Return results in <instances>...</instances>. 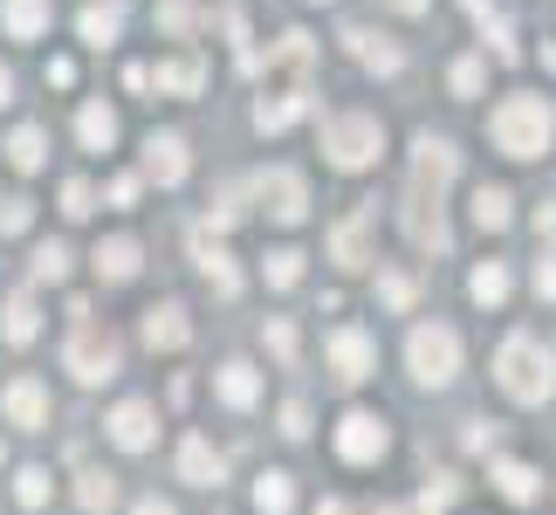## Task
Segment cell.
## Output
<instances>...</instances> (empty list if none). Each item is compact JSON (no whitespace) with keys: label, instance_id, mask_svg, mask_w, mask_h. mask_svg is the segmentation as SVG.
Segmentation results:
<instances>
[{"label":"cell","instance_id":"obj_1","mask_svg":"<svg viewBox=\"0 0 556 515\" xmlns=\"http://www.w3.org/2000/svg\"><path fill=\"white\" fill-rule=\"evenodd\" d=\"M454 165L460 152L446 138H419L413 145V179H405V206H399V227H405V241L413 248H446V213H440V192L446 179H454Z\"/></svg>","mask_w":556,"mask_h":515},{"label":"cell","instance_id":"obj_2","mask_svg":"<svg viewBox=\"0 0 556 515\" xmlns=\"http://www.w3.org/2000/svg\"><path fill=\"white\" fill-rule=\"evenodd\" d=\"M495 378H502V392L516 399V405H543L556 392V357H549V343H536L529 330H516L495 351Z\"/></svg>","mask_w":556,"mask_h":515},{"label":"cell","instance_id":"obj_3","mask_svg":"<svg viewBox=\"0 0 556 515\" xmlns=\"http://www.w3.org/2000/svg\"><path fill=\"white\" fill-rule=\"evenodd\" d=\"M488 138H495V152H508V159H536L556 138V111L543 97H502L495 111H488Z\"/></svg>","mask_w":556,"mask_h":515},{"label":"cell","instance_id":"obj_4","mask_svg":"<svg viewBox=\"0 0 556 515\" xmlns=\"http://www.w3.org/2000/svg\"><path fill=\"white\" fill-rule=\"evenodd\" d=\"M76 316V330H70V343H62V364L83 378V385H103V378H117V337L90 316V303H76L70 310Z\"/></svg>","mask_w":556,"mask_h":515},{"label":"cell","instance_id":"obj_5","mask_svg":"<svg viewBox=\"0 0 556 515\" xmlns=\"http://www.w3.org/2000/svg\"><path fill=\"white\" fill-rule=\"evenodd\" d=\"M324 152H330V165H344V172L371 165V159L384 152L378 117H365V111H330V117H324Z\"/></svg>","mask_w":556,"mask_h":515},{"label":"cell","instance_id":"obj_6","mask_svg":"<svg viewBox=\"0 0 556 515\" xmlns=\"http://www.w3.org/2000/svg\"><path fill=\"white\" fill-rule=\"evenodd\" d=\"M405 364H413V378L419 385H454V372H460V337L446 330V324H419L413 337H405Z\"/></svg>","mask_w":556,"mask_h":515},{"label":"cell","instance_id":"obj_7","mask_svg":"<svg viewBox=\"0 0 556 515\" xmlns=\"http://www.w3.org/2000/svg\"><path fill=\"white\" fill-rule=\"evenodd\" d=\"M248 192L262 200L268 221H282V227H295V221L309 213V186H303V172H262V179H254Z\"/></svg>","mask_w":556,"mask_h":515},{"label":"cell","instance_id":"obj_8","mask_svg":"<svg viewBox=\"0 0 556 515\" xmlns=\"http://www.w3.org/2000/svg\"><path fill=\"white\" fill-rule=\"evenodd\" d=\"M384 447H392V434H384L378 413H344V419H337V454H344L351 467H371Z\"/></svg>","mask_w":556,"mask_h":515},{"label":"cell","instance_id":"obj_9","mask_svg":"<svg viewBox=\"0 0 556 515\" xmlns=\"http://www.w3.org/2000/svg\"><path fill=\"white\" fill-rule=\"evenodd\" d=\"M103 426H111V440L124 447V454H144V447L159 440V413H152L144 399H124V405H117V413L103 419Z\"/></svg>","mask_w":556,"mask_h":515},{"label":"cell","instance_id":"obj_10","mask_svg":"<svg viewBox=\"0 0 556 515\" xmlns=\"http://www.w3.org/2000/svg\"><path fill=\"white\" fill-rule=\"evenodd\" d=\"M303 111H309V83H268V97L254 103V124L262 131H289Z\"/></svg>","mask_w":556,"mask_h":515},{"label":"cell","instance_id":"obj_11","mask_svg":"<svg viewBox=\"0 0 556 515\" xmlns=\"http://www.w3.org/2000/svg\"><path fill=\"white\" fill-rule=\"evenodd\" d=\"M330 364H337V378L344 385H357V378H371V364H378V351H371V337L365 330H330Z\"/></svg>","mask_w":556,"mask_h":515},{"label":"cell","instance_id":"obj_12","mask_svg":"<svg viewBox=\"0 0 556 515\" xmlns=\"http://www.w3.org/2000/svg\"><path fill=\"white\" fill-rule=\"evenodd\" d=\"M186 138L179 131H152V138H144V172H152V179L159 186H179L186 179Z\"/></svg>","mask_w":556,"mask_h":515},{"label":"cell","instance_id":"obj_13","mask_svg":"<svg viewBox=\"0 0 556 515\" xmlns=\"http://www.w3.org/2000/svg\"><path fill=\"white\" fill-rule=\"evenodd\" d=\"M144 76H152L165 97H200L206 62H200V55H173V62H159V70H144Z\"/></svg>","mask_w":556,"mask_h":515},{"label":"cell","instance_id":"obj_14","mask_svg":"<svg viewBox=\"0 0 556 515\" xmlns=\"http://www.w3.org/2000/svg\"><path fill=\"white\" fill-rule=\"evenodd\" d=\"M0 405H8V419H14V426H28V434H35L41 419H49V392H41L35 378H14L8 392H0Z\"/></svg>","mask_w":556,"mask_h":515},{"label":"cell","instance_id":"obj_15","mask_svg":"<svg viewBox=\"0 0 556 515\" xmlns=\"http://www.w3.org/2000/svg\"><path fill=\"white\" fill-rule=\"evenodd\" d=\"M186 337H192V324H186L179 303H159L152 316H144V343H152V351H179Z\"/></svg>","mask_w":556,"mask_h":515},{"label":"cell","instance_id":"obj_16","mask_svg":"<svg viewBox=\"0 0 556 515\" xmlns=\"http://www.w3.org/2000/svg\"><path fill=\"white\" fill-rule=\"evenodd\" d=\"M179 475H186L192 488H213V481H220V454H213L200 434H186V440H179Z\"/></svg>","mask_w":556,"mask_h":515},{"label":"cell","instance_id":"obj_17","mask_svg":"<svg viewBox=\"0 0 556 515\" xmlns=\"http://www.w3.org/2000/svg\"><path fill=\"white\" fill-rule=\"evenodd\" d=\"M344 41H351V55L365 62V70H378V76H399V62H405V55H399L384 35H371V28H351Z\"/></svg>","mask_w":556,"mask_h":515},{"label":"cell","instance_id":"obj_18","mask_svg":"<svg viewBox=\"0 0 556 515\" xmlns=\"http://www.w3.org/2000/svg\"><path fill=\"white\" fill-rule=\"evenodd\" d=\"M76 138L90 145V152H111V145H117V111H111V103H83V111H76Z\"/></svg>","mask_w":556,"mask_h":515},{"label":"cell","instance_id":"obj_19","mask_svg":"<svg viewBox=\"0 0 556 515\" xmlns=\"http://www.w3.org/2000/svg\"><path fill=\"white\" fill-rule=\"evenodd\" d=\"M371 221H378V213L365 206V213H357V221H344V227L330 234V254H337V262H344V268H365V262H371V254H365V234H371Z\"/></svg>","mask_w":556,"mask_h":515},{"label":"cell","instance_id":"obj_20","mask_svg":"<svg viewBox=\"0 0 556 515\" xmlns=\"http://www.w3.org/2000/svg\"><path fill=\"white\" fill-rule=\"evenodd\" d=\"M97 275H103V282H131V275H138V241H131V234H117V241L97 248Z\"/></svg>","mask_w":556,"mask_h":515},{"label":"cell","instance_id":"obj_21","mask_svg":"<svg viewBox=\"0 0 556 515\" xmlns=\"http://www.w3.org/2000/svg\"><path fill=\"white\" fill-rule=\"evenodd\" d=\"M117 28H124V8H117V0H103V8H83V21H76V35L90 41V49L117 41Z\"/></svg>","mask_w":556,"mask_h":515},{"label":"cell","instance_id":"obj_22","mask_svg":"<svg viewBox=\"0 0 556 515\" xmlns=\"http://www.w3.org/2000/svg\"><path fill=\"white\" fill-rule=\"evenodd\" d=\"M467 296H475L481 310H495V303H508V268H502V262H481L475 275H467Z\"/></svg>","mask_w":556,"mask_h":515},{"label":"cell","instance_id":"obj_23","mask_svg":"<svg viewBox=\"0 0 556 515\" xmlns=\"http://www.w3.org/2000/svg\"><path fill=\"white\" fill-rule=\"evenodd\" d=\"M49 28V0H8V35L14 41H35Z\"/></svg>","mask_w":556,"mask_h":515},{"label":"cell","instance_id":"obj_24","mask_svg":"<svg viewBox=\"0 0 556 515\" xmlns=\"http://www.w3.org/2000/svg\"><path fill=\"white\" fill-rule=\"evenodd\" d=\"M0 330H8V343H28L41 330V316H35V296H8V310H0Z\"/></svg>","mask_w":556,"mask_h":515},{"label":"cell","instance_id":"obj_25","mask_svg":"<svg viewBox=\"0 0 556 515\" xmlns=\"http://www.w3.org/2000/svg\"><path fill=\"white\" fill-rule=\"evenodd\" d=\"M213 385H220L227 405H254V399H262V378H254L248 364H220V378H213Z\"/></svg>","mask_w":556,"mask_h":515},{"label":"cell","instance_id":"obj_26","mask_svg":"<svg viewBox=\"0 0 556 515\" xmlns=\"http://www.w3.org/2000/svg\"><path fill=\"white\" fill-rule=\"evenodd\" d=\"M76 502L90 508V515H111V508H117V481L103 475V467H90V475L76 481Z\"/></svg>","mask_w":556,"mask_h":515},{"label":"cell","instance_id":"obj_27","mask_svg":"<svg viewBox=\"0 0 556 515\" xmlns=\"http://www.w3.org/2000/svg\"><path fill=\"white\" fill-rule=\"evenodd\" d=\"M41 152H49V138H41L35 124H21V131L8 138V165H14V172H35V165H41Z\"/></svg>","mask_w":556,"mask_h":515},{"label":"cell","instance_id":"obj_28","mask_svg":"<svg viewBox=\"0 0 556 515\" xmlns=\"http://www.w3.org/2000/svg\"><path fill=\"white\" fill-rule=\"evenodd\" d=\"M475 227H481V234H502V227H508V192H502V186H481V192H475Z\"/></svg>","mask_w":556,"mask_h":515},{"label":"cell","instance_id":"obj_29","mask_svg":"<svg viewBox=\"0 0 556 515\" xmlns=\"http://www.w3.org/2000/svg\"><path fill=\"white\" fill-rule=\"evenodd\" d=\"M254 508H262V515H289L295 508L289 475H262V481H254Z\"/></svg>","mask_w":556,"mask_h":515},{"label":"cell","instance_id":"obj_30","mask_svg":"<svg viewBox=\"0 0 556 515\" xmlns=\"http://www.w3.org/2000/svg\"><path fill=\"white\" fill-rule=\"evenodd\" d=\"M495 488L508 502H536V475H529L522 461H495Z\"/></svg>","mask_w":556,"mask_h":515},{"label":"cell","instance_id":"obj_31","mask_svg":"<svg viewBox=\"0 0 556 515\" xmlns=\"http://www.w3.org/2000/svg\"><path fill=\"white\" fill-rule=\"evenodd\" d=\"M200 268H206V282L220 289V296H233V289H241V275H233V262H227V254L206 241V234H200Z\"/></svg>","mask_w":556,"mask_h":515},{"label":"cell","instance_id":"obj_32","mask_svg":"<svg viewBox=\"0 0 556 515\" xmlns=\"http://www.w3.org/2000/svg\"><path fill=\"white\" fill-rule=\"evenodd\" d=\"M295 282H303V254H295V248H275L268 254V289H295Z\"/></svg>","mask_w":556,"mask_h":515},{"label":"cell","instance_id":"obj_33","mask_svg":"<svg viewBox=\"0 0 556 515\" xmlns=\"http://www.w3.org/2000/svg\"><path fill=\"white\" fill-rule=\"evenodd\" d=\"M481 21V41H488V49H495L502 62H516V35H508V21L495 14V8H488V14H475Z\"/></svg>","mask_w":556,"mask_h":515},{"label":"cell","instance_id":"obj_34","mask_svg":"<svg viewBox=\"0 0 556 515\" xmlns=\"http://www.w3.org/2000/svg\"><path fill=\"white\" fill-rule=\"evenodd\" d=\"M35 275H41V282H62V275H70V248H62V241H41L35 248Z\"/></svg>","mask_w":556,"mask_h":515},{"label":"cell","instance_id":"obj_35","mask_svg":"<svg viewBox=\"0 0 556 515\" xmlns=\"http://www.w3.org/2000/svg\"><path fill=\"white\" fill-rule=\"evenodd\" d=\"M14 495H21V508H41V502H49V475H41V467H21Z\"/></svg>","mask_w":556,"mask_h":515},{"label":"cell","instance_id":"obj_36","mask_svg":"<svg viewBox=\"0 0 556 515\" xmlns=\"http://www.w3.org/2000/svg\"><path fill=\"white\" fill-rule=\"evenodd\" d=\"M97 206V192H90V179H70L62 186V213H70V221H83V213Z\"/></svg>","mask_w":556,"mask_h":515},{"label":"cell","instance_id":"obj_37","mask_svg":"<svg viewBox=\"0 0 556 515\" xmlns=\"http://www.w3.org/2000/svg\"><path fill=\"white\" fill-rule=\"evenodd\" d=\"M378 296L392 310H405V303H413V275H378Z\"/></svg>","mask_w":556,"mask_h":515},{"label":"cell","instance_id":"obj_38","mask_svg":"<svg viewBox=\"0 0 556 515\" xmlns=\"http://www.w3.org/2000/svg\"><path fill=\"white\" fill-rule=\"evenodd\" d=\"M206 221H213V227H233V221H241V186H227L220 200H213V213H206Z\"/></svg>","mask_w":556,"mask_h":515},{"label":"cell","instance_id":"obj_39","mask_svg":"<svg viewBox=\"0 0 556 515\" xmlns=\"http://www.w3.org/2000/svg\"><path fill=\"white\" fill-rule=\"evenodd\" d=\"M268 351L282 357V364H295V324H282V316H275V324H268Z\"/></svg>","mask_w":556,"mask_h":515},{"label":"cell","instance_id":"obj_40","mask_svg":"<svg viewBox=\"0 0 556 515\" xmlns=\"http://www.w3.org/2000/svg\"><path fill=\"white\" fill-rule=\"evenodd\" d=\"M28 221H35V200H8V206H0V234H21Z\"/></svg>","mask_w":556,"mask_h":515},{"label":"cell","instance_id":"obj_41","mask_svg":"<svg viewBox=\"0 0 556 515\" xmlns=\"http://www.w3.org/2000/svg\"><path fill=\"white\" fill-rule=\"evenodd\" d=\"M481 76H488V70H481L475 55H467V62H454V90H460V97H475V90H481Z\"/></svg>","mask_w":556,"mask_h":515},{"label":"cell","instance_id":"obj_42","mask_svg":"<svg viewBox=\"0 0 556 515\" xmlns=\"http://www.w3.org/2000/svg\"><path fill=\"white\" fill-rule=\"evenodd\" d=\"M282 434H289V440H303V434H309V413H303V399H289V405H282Z\"/></svg>","mask_w":556,"mask_h":515},{"label":"cell","instance_id":"obj_43","mask_svg":"<svg viewBox=\"0 0 556 515\" xmlns=\"http://www.w3.org/2000/svg\"><path fill=\"white\" fill-rule=\"evenodd\" d=\"M159 21H165L173 35H186V28H192V8H186V0H165V8H159Z\"/></svg>","mask_w":556,"mask_h":515},{"label":"cell","instance_id":"obj_44","mask_svg":"<svg viewBox=\"0 0 556 515\" xmlns=\"http://www.w3.org/2000/svg\"><path fill=\"white\" fill-rule=\"evenodd\" d=\"M111 206H138V179L124 172V179H111Z\"/></svg>","mask_w":556,"mask_h":515},{"label":"cell","instance_id":"obj_45","mask_svg":"<svg viewBox=\"0 0 556 515\" xmlns=\"http://www.w3.org/2000/svg\"><path fill=\"white\" fill-rule=\"evenodd\" d=\"M49 83H55V90H70V83H76V62L55 55V62H49Z\"/></svg>","mask_w":556,"mask_h":515},{"label":"cell","instance_id":"obj_46","mask_svg":"<svg viewBox=\"0 0 556 515\" xmlns=\"http://www.w3.org/2000/svg\"><path fill=\"white\" fill-rule=\"evenodd\" d=\"M536 296H543V303H556V262H536Z\"/></svg>","mask_w":556,"mask_h":515},{"label":"cell","instance_id":"obj_47","mask_svg":"<svg viewBox=\"0 0 556 515\" xmlns=\"http://www.w3.org/2000/svg\"><path fill=\"white\" fill-rule=\"evenodd\" d=\"M467 447H475V454H481V447H495V426L475 419V426H467Z\"/></svg>","mask_w":556,"mask_h":515},{"label":"cell","instance_id":"obj_48","mask_svg":"<svg viewBox=\"0 0 556 515\" xmlns=\"http://www.w3.org/2000/svg\"><path fill=\"white\" fill-rule=\"evenodd\" d=\"M536 234H543V241H556V206H543V213H536Z\"/></svg>","mask_w":556,"mask_h":515},{"label":"cell","instance_id":"obj_49","mask_svg":"<svg viewBox=\"0 0 556 515\" xmlns=\"http://www.w3.org/2000/svg\"><path fill=\"white\" fill-rule=\"evenodd\" d=\"M131 515H173V502H159V495H152V502H138Z\"/></svg>","mask_w":556,"mask_h":515},{"label":"cell","instance_id":"obj_50","mask_svg":"<svg viewBox=\"0 0 556 515\" xmlns=\"http://www.w3.org/2000/svg\"><path fill=\"white\" fill-rule=\"evenodd\" d=\"M392 8H399V14H426V0H392Z\"/></svg>","mask_w":556,"mask_h":515},{"label":"cell","instance_id":"obj_51","mask_svg":"<svg viewBox=\"0 0 556 515\" xmlns=\"http://www.w3.org/2000/svg\"><path fill=\"white\" fill-rule=\"evenodd\" d=\"M316 515H351V508L344 502H316Z\"/></svg>","mask_w":556,"mask_h":515},{"label":"cell","instance_id":"obj_52","mask_svg":"<svg viewBox=\"0 0 556 515\" xmlns=\"http://www.w3.org/2000/svg\"><path fill=\"white\" fill-rule=\"evenodd\" d=\"M8 90H14V76H8V70H0V103H8Z\"/></svg>","mask_w":556,"mask_h":515},{"label":"cell","instance_id":"obj_53","mask_svg":"<svg viewBox=\"0 0 556 515\" xmlns=\"http://www.w3.org/2000/svg\"><path fill=\"white\" fill-rule=\"evenodd\" d=\"M460 8H467V14H488V0H460Z\"/></svg>","mask_w":556,"mask_h":515}]
</instances>
